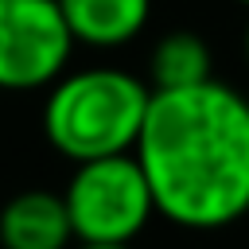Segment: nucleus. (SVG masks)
<instances>
[{
    "label": "nucleus",
    "instance_id": "nucleus-7",
    "mask_svg": "<svg viewBox=\"0 0 249 249\" xmlns=\"http://www.w3.org/2000/svg\"><path fill=\"white\" fill-rule=\"evenodd\" d=\"M214 78V58L202 35L195 31H171L152 47L148 58V82L152 89H187Z\"/></svg>",
    "mask_w": 249,
    "mask_h": 249
},
{
    "label": "nucleus",
    "instance_id": "nucleus-3",
    "mask_svg": "<svg viewBox=\"0 0 249 249\" xmlns=\"http://www.w3.org/2000/svg\"><path fill=\"white\" fill-rule=\"evenodd\" d=\"M62 198L78 241L132 245L152 222V214H160L136 152L74 163Z\"/></svg>",
    "mask_w": 249,
    "mask_h": 249
},
{
    "label": "nucleus",
    "instance_id": "nucleus-1",
    "mask_svg": "<svg viewBox=\"0 0 249 249\" xmlns=\"http://www.w3.org/2000/svg\"><path fill=\"white\" fill-rule=\"evenodd\" d=\"M136 160L156 210L183 230H222L249 214V97L210 78L156 89Z\"/></svg>",
    "mask_w": 249,
    "mask_h": 249
},
{
    "label": "nucleus",
    "instance_id": "nucleus-5",
    "mask_svg": "<svg viewBox=\"0 0 249 249\" xmlns=\"http://www.w3.org/2000/svg\"><path fill=\"white\" fill-rule=\"evenodd\" d=\"M74 241V222L58 191L27 187L0 202V249H70Z\"/></svg>",
    "mask_w": 249,
    "mask_h": 249
},
{
    "label": "nucleus",
    "instance_id": "nucleus-8",
    "mask_svg": "<svg viewBox=\"0 0 249 249\" xmlns=\"http://www.w3.org/2000/svg\"><path fill=\"white\" fill-rule=\"evenodd\" d=\"M70 249H132V245H109V241H74Z\"/></svg>",
    "mask_w": 249,
    "mask_h": 249
},
{
    "label": "nucleus",
    "instance_id": "nucleus-2",
    "mask_svg": "<svg viewBox=\"0 0 249 249\" xmlns=\"http://www.w3.org/2000/svg\"><path fill=\"white\" fill-rule=\"evenodd\" d=\"M152 93V82L124 66L66 70L47 89L43 140L70 163L136 152Z\"/></svg>",
    "mask_w": 249,
    "mask_h": 249
},
{
    "label": "nucleus",
    "instance_id": "nucleus-4",
    "mask_svg": "<svg viewBox=\"0 0 249 249\" xmlns=\"http://www.w3.org/2000/svg\"><path fill=\"white\" fill-rule=\"evenodd\" d=\"M78 39L58 0H0V89H51L74 54Z\"/></svg>",
    "mask_w": 249,
    "mask_h": 249
},
{
    "label": "nucleus",
    "instance_id": "nucleus-6",
    "mask_svg": "<svg viewBox=\"0 0 249 249\" xmlns=\"http://www.w3.org/2000/svg\"><path fill=\"white\" fill-rule=\"evenodd\" d=\"M58 8L74 39L93 51L132 43L152 19V0H58Z\"/></svg>",
    "mask_w": 249,
    "mask_h": 249
},
{
    "label": "nucleus",
    "instance_id": "nucleus-9",
    "mask_svg": "<svg viewBox=\"0 0 249 249\" xmlns=\"http://www.w3.org/2000/svg\"><path fill=\"white\" fill-rule=\"evenodd\" d=\"M241 47H245V62H249V23H245V35H241Z\"/></svg>",
    "mask_w": 249,
    "mask_h": 249
},
{
    "label": "nucleus",
    "instance_id": "nucleus-10",
    "mask_svg": "<svg viewBox=\"0 0 249 249\" xmlns=\"http://www.w3.org/2000/svg\"><path fill=\"white\" fill-rule=\"evenodd\" d=\"M237 4H245V8H249V0H237Z\"/></svg>",
    "mask_w": 249,
    "mask_h": 249
}]
</instances>
